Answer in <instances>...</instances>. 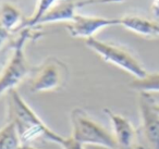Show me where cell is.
I'll return each mask as SVG.
<instances>
[{
  "mask_svg": "<svg viewBox=\"0 0 159 149\" xmlns=\"http://www.w3.org/2000/svg\"><path fill=\"white\" fill-rule=\"evenodd\" d=\"M7 122L14 124L21 145H30L32 142L44 138L48 142L60 145L63 136L48 127L34 110L21 97L16 88L8 93Z\"/></svg>",
  "mask_w": 159,
  "mask_h": 149,
  "instance_id": "cell-1",
  "label": "cell"
},
{
  "mask_svg": "<svg viewBox=\"0 0 159 149\" xmlns=\"http://www.w3.org/2000/svg\"><path fill=\"white\" fill-rule=\"evenodd\" d=\"M43 35L35 27L20 29V34L10 44L11 56L0 72V97L14 89L25 77L32 74L33 69L26 59L24 46L31 39H38Z\"/></svg>",
  "mask_w": 159,
  "mask_h": 149,
  "instance_id": "cell-2",
  "label": "cell"
},
{
  "mask_svg": "<svg viewBox=\"0 0 159 149\" xmlns=\"http://www.w3.org/2000/svg\"><path fill=\"white\" fill-rule=\"evenodd\" d=\"M72 127L71 137L82 145L102 147L106 149H118L115 136L106 127L96 122L82 108H74L70 113Z\"/></svg>",
  "mask_w": 159,
  "mask_h": 149,
  "instance_id": "cell-3",
  "label": "cell"
},
{
  "mask_svg": "<svg viewBox=\"0 0 159 149\" xmlns=\"http://www.w3.org/2000/svg\"><path fill=\"white\" fill-rule=\"evenodd\" d=\"M85 45L87 48L99 56L105 62L118 66L121 70L128 72L129 74L133 75L135 79H143L147 74V71L144 69L137 58L131 51L120 45L110 42H104L97 39L96 37L86 39Z\"/></svg>",
  "mask_w": 159,
  "mask_h": 149,
  "instance_id": "cell-4",
  "label": "cell"
},
{
  "mask_svg": "<svg viewBox=\"0 0 159 149\" xmlns=\"http://www.w3.org/2000/svg\"><path fill=\"white\" fill-rule=\"evenodd\" d=\"M69 68L62 60L49 57L33 69L30 79V92L33 94L59 90L66 86L69 79Z\"/></svg>",
  "mask_w": 159,
  "mask_h": 149,
  "instance_id": "cell-5",
  "label": "cell"
},
{
  "mask_svg": "<svg viewBox=\"0 0 159 149\" xmlns=\"http://www.w3.org/2000/svg\"><path fill=\"white\" fill-rule=\"evenodd\" d=\"M124 0H60L56 6H53L39 21L36 27L43 24L57 22H71L79 10L84 7L94 5H107V3H119Z\"/></svg>",
  "mask_w": 159,
  "mask_h": 149,
  "instance_id": "cell-6",
  "label": "cell"
},
{
  "mask_svg": "<svg viewBox=\"0 0 159 149\" xmlns=\"http://www.w3.org/2000/svg\"><path fill=\"white\" fill-rule=\"evenodd\" d=\"M119 25V19H108L102 16H89L77 13L71 22L66 24V31L73 38L95 37V34L100 29Z\"/></svg>",
  "mask_w": 159,
  "mask_h": 149,
  "instance_id": "cell-7",
  "label": "cell"
},
{
  "mask_svg": "<svg viewBox=\"0 0 159 149\" xmlns=\"http://www.w3.org/2000/svg\"><path fill=\"white\" fill-rule=\"evenodd\" d=\"M152 102L149 94L139 93V110L142 133L150 148L159 149V114L152 108Z\"/></svg>",
  "mask_w": 159,
  "mask_h": 149,
  "instance_id": "cell-8",
  "label": "cell"
},
{
  "mask_svg": "<svg viewBox=\"0 0 159 149\" xmlns=\"http://www.w3.org/2000/svg\"><path fill=\"white\" fill-rule=\"evenodd\" d=\"M104 112L112 125V134L118 149H143L139 142V131L125 116L116 113L108 108H105Z\"/></svg>",
  "mask_w": 159,
  "mask_h": 149,
  "instance_id": "cell-9",
  "label": "cell"
},
{
  "mask_svg": "<svg viewBox=\"0 0 159 149\" xmlns=\"http://www.w3.org/2000/svg\"><path fill=\"white\" fill-rule=\"evenodd\" d=\"M119 25L143 37H159V23L143 16H135V14H125L119 18Z\"/></svg>",
  "mask_w": 159,
  "mask_h": 149,
  "instance_id": "cell-10",
  "label": "cell"
},
{
  "mask_svg": "<svg viewBox=\"0 0 159 149\" xmlns=\"http://www.w3.org/2000/svg\"><path fill=\"white\" fill-rule=\"evenodd\" d=\"M23 21L24 19L18 7L9 2L0 6V23L8 31L13 33L16 29H20Z\"/></svg>",
  "mask_w": 159,
  "mask_h": 149,
  "instance_id": "cell-11",
  "label": "cell"
},
{
  "mask_svg": "<svg viewBox=\"0 0 159 149\" xmlns=\"http://www.w3.org/2000/svg\"><path fill=\"white\" fill-rule=\"evenodd\" d=\"M129 86L139 93H159V73H147L143 79H134Z\"/></svg>",
  "mask_w": 159,
  "mask_h": 149,
  "instance_id": "cell-12",
  "label": "cell"
},
{
  "mask_svg": "<svg viewBox=\"0 0 159 149\" xmlns=\"http://www.w3.org/2000/svg\"><path fill=\"white\" fill-rule=\"evenodd\" d=\"M60 0H38L37 5H36V9L34 13L31 16L24 19L23 24L21 25L20 29H26V27H36L38 21L53 7L56 6Z\"/></svg>",
  "mask_w": 159,
  "mask_h": 149,
  "instance_id": "cell-13",
  "label": "cell"
},
{
  "mask_svg": "<svg viewBox=\"0 0 159 149\" xmlns=\"http://www.w3.org/2000/svg\"><path fill=\"white\" fill-rule=\"evenodd\" d=\"M21 146L19 135L13 123L7 122L0 129V149H18Z\"/></svg>",
  "mask_w": 159,
  "mask_h": 149,
  "instance_id": "cell-14",
  "label": "cell"
},
{
  "mask_svg": "<svg viewBox=\"0 0 159 149\" xmlns=\"http://www.w3.org/2000/svg\"><path fill=\"white\" fill-rule=\"evenodd\" d=\"M59 146H61L62 149H85L84 145L76 142V140L71 137V136H69V137H63V139H62L61 144H60Z\"/></svg>",
  "mask_w": 159,
  "mask_h": 149,
  "instance_id": "cell-15",
  "label": "cell"
},
{
  "mask_svg": "<svg viewBox=\"0 0 159 149\" xmlns=\"http://www.w3.org/2000/svg\"><path fill=\"white\" fill-rule=\"evenodd\" d=\"M10 36H11V32L8 31L7 29H5V27L1 25V23H0V48L8 42Z\"/></svg>",
  "mask_w": 159,
  "mask_h": 149,
  "instance_id": "cell-16",
  "label": "cell"
},
{
  "mask_svg": "<svg viewBox=\"0 0 159 149\" xmlns=\"http://www.w3.org/2000/svg\"><path fill=\"white\" fill-rule=\"evenodd\" d=\"M152 13L155 19H159V0H152Z\"/></svg>",
  "mask_w": 159,
  "mask_h": 149,
  "instance_id": "cell-17",
  "label": "cell"
},
{
  "mask_svg": "<svg viewBox=\"0 0 159 149\" xmlns=\"http://www.w3.org/2000/svg\"><path fill=\"white\" fill-rule=\"evenodd\" d=\"M18 149H37V148H34V147L30 146V145H21Z\"/></svg>",
  "mask_w": 159,
  "mask_h": 149,
  "instance_id": "cell-18",
  "label": "cell"
},
{
  "mask_svg": "<svg viewBox=\"0 0 159 149\" xmlns=\"http://www.w3.org/2000/svg\"><path fill=\"white\" fill-rule=\"evenodd\" d=\"M152 108H154V110L157 112V113L159 114V103H155L152 102Z\"/></svg>",
  "mask_w": 159,
  "mask_h": 149,
  "instance_id": "cell-19",
  "label": "cell"
}]
</instances>
